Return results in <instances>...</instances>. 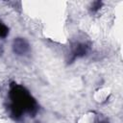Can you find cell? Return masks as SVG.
Wrapping results in <instances>:
<instances>
[{
  "instance_id": "8992f818",
  "label": "cell",
  "mask_w": 123,
  "mask_h": 123,
  "mask_svg": "<svg viewBox=\"0 0 123 123\" xmlns=\"http://www.w3.org/2000/svg\"><path fill=\"white\" fill-rule=\"evenodd\" d=\"M99 123H110V122H109V120H107V119H103V120H100Z\"/></svg>"
},
{
  "instance_id": "7a4b0ae2",
  "label": "cell",
  "mask_w": 123,
  "mask_h": 123,
  "mask_svg": "<svg viewBox=\"0 0 123 123\" xmlns=\"http://www.w3.org/2000/svg\"><path fill=\"white\" fill-rule=\"evenodd\" d=\"M12 51L18 56H25L30 51L29 42L23 37H16L12 41Z\"/></svg>"
},
{
  "instance_id": "3957f363",
  "label": "cell",
  "mask_w": 123,
  "mask_h": 123,
  "mask_svg": "<svg viewBox=\"0 0 123 123\" xmlns=\"http://www.w3.org/2000/svg\"><path fill=\"white\" fill-rule=\"evenodd\" d=\"M88 51H89V46L86 43H78L72 49V56H73L72 59L75 60L77 58H82L86 56Z\"/></svg>"
},
{
  "instance_id": "52a82bcc",
  "label": "cell",
  "mask_w": 123,
  "mask_h": 123,
  "mask_svg": "<svg viewBox=\"0 0 123 123\" xmlns=\"http://www.w3.org/2000/svg\"></svg>"
},
{
  "instance_id": "6da1fadb",
  "label": "cell",
  "mask_w": 123,
  "mask_h": 123,
  "mask_svg": "<svg viewBox=\"0 0 123 123\" xmlns=\"http://www.w3.org/2000/svg\"><path fill=\"white\" fill-rule=\"evenodd\" d=\"M10 97L12 100L11 113L15 119L21 118L24 112L30 114L37 112V102L24 86L12 84L10 89Z\"/></svg>"
},
{
  "instance_id": "5b68a950",
  "label": "cell",
  "mask_w": 123,
  "mask_h": 123,
  "mask_svg": "<svg viewBox=\"0 0 123 123\" xmlns=\"http://www.w3.org/2000/svg\"><path fill=\"white\" fill-rule=\"evenodd\" d=\"M101 5H102V3L101 2H99V1H96V2H94L93 4H92V6H91V12H96L100 8H101Z\"/></svg>"
},
{
  "instance_id": "277c9868",
  "label": "cell",
  "mask_w": 123,
  "mask_h": 123,
  "mask_svg": "<svg viewBox=\"0 0 123 123\" xmlns=\"http://www.w3.org/2000/svg\"><path fill=\"white\" fill-rule=\"evenodd\" d=\"M9 35V28L0 20V37H6Z\"/></svg>"
}]
</instances>
